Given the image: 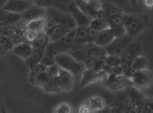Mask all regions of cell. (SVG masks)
I'll use <instances>...</instances> for the list:
<instances>
[{"label": "cell", "instance_id": "cell-44", "mask_svg": "<svg viewBox=\"0 0 153 113\" xmlns=\"http://www.w3.org/2000/svg\"><path fill=\"white\" fill-rule=\"evenodd\" d=\"M59 68L56 64L49 66L47 69V72L50 78H54L58 76Z\"/></svg>", "mask_w": 153, "mask_h": 113}, {"label": "cell", "instance_id": "cell-22", "mask_svg": "<svg viewBox=\"0 0 153 113\" xmlns=\"http://www.w3.org/2000/svg\"><path fill=\"white\" fill-rule=\"evenodd\" d=\"M33 50V47L31 44L22 42L14 46L12 51L14 54L25 60L30 56Z\"/></svg>", "mask_w": 153, "mask_h": 113}, {"label": "cell", "instance_id": "cell-2", "mask_svg": "<svg viewBox=\"0 0 153 113\" xmlns=\"http://www.w3.org/2000/svg\"><path fill=\"white\" fill-rule=\"evenodd\" d=\"M69 54L81 63L88 59L101 58L108 55L104 47L100 46L94 43H86L77 50L70 51Z\"/></svg>", "mask_w": 153, "mask_h": 113}, {"label": "cell", "instance_id": "cell-40", "mask_svg": "<svg viewBox=\"0 0 153 113\" xmlns=\"http://www.w3.org/2000/svg\"><path fill=\"white\" fill-rule=\"evenodd\" d=\"M115 37H121L127 34L126 29L124 25H112L109 26Z\"/></svg>", "mask_w": 153, "mask_h": 113}, {"label": "cell", "instance_id": "cell-9", "mask_svg": "<svg viewBox=\"0 0 153 113\" xmlns=\"http://www.w3.org/2000/svg\"><path fill=\"white\" fill-rule=\"evenodd\" d=\"M131 106L135 109L136 112H142L146 97L141 90H138L133 85L124 88Z\"/></svg>", "mask_w": 153, "mask_h": 113}, {"label": "cell", "instance_id": "cell-51", "mask_svg": "<svg viewBox=\"0 0 153 113\" xmlns=\"http://www.w3.org/2000/svg\"><path fill=\"white\" fill-rule=\"evenodd\" d=\"M143 4L147 8L151 9L153 8V0H143Z\"/></svg>", "mask_w": 153, "mask_h": 113}, {"label": "cell", "instance_id": "cell-48", "mask_svg": "<svg viewBox=\"0 0 153 113\" xmlns=\"http://www.w3.org/2000/svg\"><path fill=\"white\" fill-rule=\"evenodd\" d=\"M93 19H97V20L102 21H107V17L105 15V14L102 9V10H100L97 12H94Z\"/></svg>", "mask_w": 153, "mask_h": 113}, {"label": "cell", "instance_id": "cell-13", "mask_svg": "<svg viewBox=\"0 0 153 113\" xmlns=\"http://www.w3.org/2000/svg\"><path fill=\"white\" fill-rule=\"evenodd\" d=\"M68 9L71 14V15L74 18L76 22L77 26L89 27L91 22L92 21V18L85 14L76 5L74 1L70 3L68 5Z\"/></svg>", "mask_w": 153, "mask_h": 113}, {"label": "cell", "instance_id": "cell-7", "mask_svg": "<svg viewBox=\"0 0 153 113\" xmlns=\"http://www.w3.org/2000/svg\"><path fill=\"white\" fill-rule=\"evenodd\" d=\"M46 15L53 20L57 25L63 26L72 30L77 27L76 22L71 15L61 12L55 8H47Z\"/></svg>", "mask_w": 153, "mask_h": 113}, {"label": "cell", "instance_id": "cell-46", "mask_svg": "<svg viewBox=\"0 0 153 113\" xmlns=\"http://www.w3.org/2000/svg\"><path fill=\"white\" fill-rule=\"evenodd\" d=\"M31 1L36 5L45 8L51 7L54 2V0H31Z\"/></svg>", "mask_w": 153, "mask_h": 113}, {"label": "cell", "instance_id": "cell-29", "mask_svg": "<svg viewBox=\"0 0 153 113\" xmlns=\"http://www.w3.org/2000/svg\"><path fill=\"white\" fill-rule=\"evenodd\" d=\"M45 92L49 93H62L59 87L58 76L54 78H50L45 85L42 88Z\"/></svg>", "mask_w": 153, "mask_h": 113}, {"label": "cell", "instance_id": "cell-12", "mask_svg": "<svg viewBox=\"0 0 153 113\" xmlns=\"http://www.w3.org/2000/svg\"><path fill=\"white\" fill-rule=\"evenodd\" d=\"M33 4L31 0H8L1 10L22 14Z\"/></svg>", "mask_w": 153, "mask_h": 113}, {"label": "cell", "instance_id": "cell-14", "mask_svg": "<svg viewBox=\"0 0 153 113\" xmlns=\"http://www.w3.org/2000/svg\"><path fill=\"white\" fill-rule=\"evenodd\" d=\"M142 55V48L140 44L134 41L128 46L121 56V62L131 63L133 60Z\"/></svg>", "mask_w": 153, "mask_h": 113}, {"label": "cell", "instance_id": "cell-26", "mask_svg": "<svg viewBox=\"0 0 153 113\" xmlns=\"http://www.w3.org/2000/svg\"><path fill=\"white\" fill-rule=\"evenodd\" d=\"M117 94L114 98V101L111 103L109 107H116L121 106H126V107H132L131 103L129 101L127 94L125 90H122L117 92Z\"/></svg>", "mask_w": 153, "mask_h": 113}, {"label": "cell", "instance_id": "cell-18", "mask_svg": "<svg viewBox=\"0 0 153 113\" xmlns=\"http://www.w3.org/2000/svg\"><path fill=\"white\" fill-rule=\"evenodd\" d=\"M115 38L111 27H107L98 32L97 38L94 44L100 46L105 47L108 45Z\"/></svg>", "mask_w": 153, "mask_h": 113}, {"label": "cell", "instance_id": "cell-45", "mask_svg": "<svg viewBox=\"0 0 153 113\" xmlns=\"http://www.w3.org/2000/svg\"><path fill=\"white\" fill-rule=\"evenodd\" d=\"M87 2L94 13L102 9V3L100 0H88Z\"/></svg>", "mask_w": 153, "mask_h": 113}, {"label": "cell", "instance_id": "cell-55", "mask_svg": "<svg viewBox=\"0 0 153 113\" xmlns=\"http://www.w3.org/2000/svg\"><path fill=\"white\" fill-rule=\"evenodd\" d=\"M0 10H1V9H0Z\"/></svg>", "mask_w": 153, "mask_h": 113}, {"label": "cell", "instance_id": "cell-39", "mask_svg": "<svg viewBox=\"0 0 153 113\" xmlns=\"http://www.w3.org/2000/svg\"><path fill=\"white\" fill-rule=\"evenodd\" d=\"M57 24L56 22L51 18L49 17L45 16V23H44V31L46 34H47L49 36L51 34L52 31H54V28Z\"/></svg>", "mask_w": 153, "mask_h": 113}, {"label": "cell", "instance_id": "cell-3", "mask_svg": "<svg viewBox=\"0 0 153 113\" xmlns=\"http://www.w3.org/2000/svg\"><path fill=\"white\" fill-rule=\"evenodd\" d=\"M27 22L21 19L17 22L0 27V34L7 36L13 43L17 45L24 42V36L27 31Z\"/></svg>", "mask_w": 153, "mask_h": 113}, {"label": "cell", "instance_id": "cell-17", "mask_svg": "<svg viewBox=\"0 0 153 113\" xmlns=\"http://www.w3.org/2000/svg\"><path fill=\"white\" fill-rule=\"evenodd\" d=\"M86 43H88V27L77 26L75 28L74 44L70 51L77 50Z\"/></svg>", "mask_w": 153, "mask_h": 113}, {"label": "cell", "instance_id": "cell-11", "mask_svg": "<svg viewBox=\"0 0 153 113\" xmlns=\"http://www.w3.org/2000/svg\"><path fill=\"white\" fill-rule=\"evenodd\" d=\"M107 74L105 71L97 73L94 70L86 69L82 73V76L80 82V87H84L94 83H100L107 78Z\"/></svg>", "mask_w": 153, "mask_h": 113}, {"label": "cell", "instance_id": "cell-23", "mask_svg": "<svg viewBox=\"0 0 153 113\" xmlns=\"http://www.w3.org/2000/svg\"><path fill=\"white\" fill-rule=\"evenodd\" d=\"M45 48H34L30 56L25 60V63L29 69H32L35 65L40 62V60L44 54Z\"/></svg>", "mask_w": 153, "mask_h": 113}, {"label": "cell", "instance_id": "cell-1", "mask_svg": "<svg viewBox=\"0 0 153 113\" xmlns=\"http://www.w3.org/2000/svg\"><path fill=\"white\" fill-rule=\"evenodd\" d=\"M123 21L127 34L134 38L144 31L150 24L149 17L144 13H124Z\"/></svg>", "mask_w": 153, "mask_h": 113}, {"label": "cell", "instance_id": "cell-38", "mask_svg": "<svg viewBox=\"0 0 153 113\" xmlns=\"http://www.w3.org/2000/svg\"><path fill=\"white\" fill-rule=\"evenodd\" d=\"M73 107L69 103L63 102L57 106L53 112L55 113H71L73 112Z\"/></svg>", "mask_w": 153, "mask_h": 113}, {"label": "cell", "instance_id": "cell-4", "mask_svg": "<svg viewBox=\"0 0 153 113\" xmlns=\"http://www.w3.org/2000/svg\"><path fill=\"white\" fill-rule=\"evenodd\" d=\"M98 84L113 92H117L129 86L133 85L130 78L124 76V74L116 76L112 73L108 74L107 78Z\"/></svg>", "mask_w": 153, "mask_h": 113}, {"label": "cell", "instance_id": "cell-24", "mask_svg": "<svg viewBox=\"0 0 153 113\" xmlns=\"http://www.w3.org/2000/svg\"><path fill=\"white\" fill-rule=\"evenodd\" d=\"M85 102L90 107L93 112H99L105 107V101L103 98L98 95H94L89 97Z\"/></svg>", "mask_w": 153, "mask_h": 113}, {"label": "cell", "instance_id": "cell-16", "mask_svg": "<svg viewBox=\"0 0 153 113\" xmlns=\"http://www.w3.org/2000/svg\"><path fill=\"white\" fill-rule=\"evenodd\" d=\"M47 14V8L38 7L33 4L25 12L22 13V19L27 22L30 21L38 19V18H45Z\"/></svg>", "mask_w": 153, "mask_h": 113}, {"label": "cell", "instance_id": "cell-52", "mask_svg": "<svg viewBox=\"0 0 153 113\" xmlns=\"http://www.w3.org/2000/svg\"><path fill=\"white\" fill-rule=\"evenodd\" d=\"M130 2H131V5L135 7L137 3V0H130Z\"/></svg>", "mask_w": 153, "mask_h": 113}, {"label": "cell", "instance_id": "cell-36", "mask_svg": "<svg viewBox=\"0 0 153 113\" xmlns=\"http://www.w3.org/2000/svg\"><path fill=\"white\" fill-rule=\"evenodd\" d=\"M105 65L111 68L116 67L120 65L121 64V59L120 56L107 55L105 59Z\"/></svg>", "mask_w": 153, "mask_h": 113}, {"label": "cell", "instance_id": "cell-54", "mask_svg": "<svg viewBox=\"0 0 153 113\" xmlns=\"http://www.w3.org/2000/svg\"><path fill=\"white\" fill-rule=\"evenodd\" d=\"M149 99H150V102H151V104L152 108V110H153V98L152 97H149Z\"/></svg>", "mask_w": 153, "mask_h": 113}, {"label": "cell", "instance_id": "cell-34", "mask_svg": "<svg viewBox=\"0 0 153 113\" xmlns=\"http://www.w3.org/2000/svg\"><path fill=\"white\" fill-rule=\"evenodd\" d=\"M74 2L81 11L91 18H92L93 19L94 13L90 8L87 1H85V0H74Z\"/></svg>", "mask_w": 153, "mask_h": 113}, {"label": "cell", "instance_id": "cell-5", "mask_svg": "<svg viewBox=\"0 0 153 113\" xmlns=\"http://www.w3.org/2000/svg\"><path fill=\"white\" fill-rule=\"evenodd\" d=\"M56 64L59 68L67 70L74 76L78 75L82 70V64L75 60L69 53L57 54L55 56Z\"/></svg>", "mask_w": 153, "mask_h": 113}, {"label": "cell", "instance_id": "cell-19", "mask_svg": "<svg viewBox=\"0 0 153 113\" xmlns=\"http://www.w3.org/2000/svg\"><path fill=\"white\" fill-rule=\"evenodd\" d=\"M105 56L101 58H90L84 60L82 63L85 65V69L100 73L104 70L105 67Z\"/></svg>", "mask_w": 153, "mask_h": 113}, {"label": "cell", "instance_id": "cell-35", "mask_svg": "<svg viewBox=\"0 0 153 113\" xmlns=\"http://www.w3.org/2000/svg\"><path fill=\"white\" fill-rule=\"evenodd\" d=\"M49 79L50 78L49 76V75H48L46 70L45 71L42 73L41 74L38 75V76H36V78L35 79L34 83H33V85L42 88L45 85L46 83L49 81Z\"/></svg>", "mask_w": 153, "mask_h": 113}, {"label": "cell", "instance_id": "cell-6", "mask_svg": "<svg viewBox=\"0 0 153 113\" xmlns=\"http://www.w3.org/2000/svg\"><path fill=\"white\" fill-rule=\"evenodd\" d=\"M134 41H135L134 37L126 34L121 37H115L111 43L105 47V48L108 55L121 57L128 46Z\"/></svg>", "mask_w": 153, "mask_h": 113}, {"label": "cell", "instance_id": "cell-33", "mask_svg": "<svg viewBox=\"0 0 153 113\" xmlns=\"http://www.w3.org/2000/svg\"><path fill=\"white\" fill-rule=\"evenodd\" d=\"M14 46H15V44L10 37L7 36L0 34V47L4 52L7 53L9 51H12Z\"/></svg>", "mask_w": 153, "mask_h": 113}, {"label": "cell", "instance_id": "cell-15", "mask_svg": "<svg viewBox=\"0 0 153 113\" xmlns=\"http://www.w3.org/2000/svg\"><path fill=\"white\" fill-rule=\"evenodd\" d=\"M58 81L62 93L70 92L73 89L74 85V75L71 73L59 68Z\"/></svg>", "mask_w": 153, "mask_h": 113}, {"label": "cell", "instance_id": "cell-50", "mask_svg": "<svg viewBox=\"0 0 153 113\" xmlns=\"http://www.w3.org/2000/svg\"><path fill=\"white\" fill-rule=\"evenodd\" d=\"M110 73H112L115 75H116V76H119V75H123V69L121 66V65H119V66L111 68Z\"/></svg>", "mask_w": 153, "mask_h": 113}, {"label": "cell", "instance_id": "cell-43", "mask_svg": "<svg viewBox=\"0 0 153 113\" xmlns=\"http://www.w3.org/2000/svg\"><path fill=\"white\" fill-rule=\"evenodd\" d=\"M98 31L91 27H88V43H94L97 38Z\"/></svg>", "mask_w": 153, "mask_h": 113}, {"label": "cell", "instance_id": "cell-21", "mask_svg": "<svg viewBox=\"0 0 153 113\" xmlns=\"http://www.w3.org/2000/svg\"><path fill=\"white\" fill-rule=\"evenodd\" d=\"M21 18V14L12 13L1 9L0 10V27L17 22Z\"/></svg>", "mask_w": 153, "mask_h": 113}, {"label": "cell", "instance_id": "cell-20", "mask_svg": "<svg viewBox=\"0 0 153 113\" xmlns=\"http://www.w3.org/2000/svg\"><path fill=\"white\" fill-rule=\"evenodd\" d=\"M102 10L106 15L107 20L116 17L122 16L124 14L120 8L111 2L103 3Z\"/></svg>", "mask_w": 153, "mask_h": 113}, {"label": "cell", "instance_id": "cell-41", "mask_svg": "<svg viewBox=\"0 0 153 113\" xmlns=\"http://www.w3.org/2000/svg\"><path fill=\"white\" fill-rule=\"evenodd\" d=\"M111 112L113 113H137L133 107L121 106L116 107H111Z\"/></svg>", "mask_w": 153, "mask_h": 113}, {"label": "cell", "instance_id": "cell-8", "mask_svg": "<svg viewBox=\"0 0 153 113\" xmlns=\"http://www.w3.org/2000/svg\"><path fill=\"white\" fill-rule=\"evenodd\" d=\"M130 79L133 85L138 90H146L153 84V72L147 68L137 70Z\"/></svg>", "mask_w": 153, "mask_h": 113}, {"label": "cell", "instance_id": "cell-49", "mask_svg": "<svg viewBox=\"0 0 153 113\" xmlns=\"http://www.w3.org/2000/svg\"><path fill=\"white\" fill-rule=\"evenodd\" d=\"M78 112L79 113H92L93 111L90 107L85 102L81 104L78 108Z\"/></svg>", "mask_w": 153, "mask_h": 113}, {"label": "cell", "instance_id": "cell-53", "mask_svg": "<svg viewBox=\"0 0 153 113\" xmlns=\"http://www.w3.org/2000/svg\"><path fill=\"white\" fill-rule=\"evenodd\" d=\"M5 54H6V52H4V51L2 50V48H1V47H0V56L4 55Z\"/></svg>", "mask_w": 153, "mask_h": 113}, {"label": "cell", "instance_id": "cell-27", "mask_svg": "<svg viewBox=\"0 0 153 113\" xmlns=\"http://www.w3.org/2000/svg\"><path fill=\"white\" fill-rule=\"evenodd\" d=\"M49 43V36L43 31L37 33L36 38L31 45L34 48H45Z\"/></svg>", "mask_w": 153, "mask_h": 113}, {"label": "cell", "instance_id": "cell-10", "mask_svg": "<svg viewBox=\"0 0 153 113\" xmlns=\"http://www.w3.org/2000/svg\"><path fill=\"white\" fill-rule=\"evenodd\" d=\"M75 36V29H74L59 40L54 42V43H51L53 46L56 54L63 52L68 53V51L73 48Z\"/></svg>", "mask_w": 153, "mask_h": 113}, {"label": "cell", "instance_id": "cell-28", "mask_svg": "<svg viewBox=\"0 0 153 113\" xmlns=\"http://www.w3.org/2000/svg\"><path fill=\"white\" fill-rule=\"evenodd\" d=\"M71 31V29H69L68 28L57 25L54 28V31H52L51 34L49 36L50 43H54V42L59 40Z\"/></svg>", "mask_w": 153, "mask_h": 113}, {"label": "cell", "instance_id": "cell-25", "mask_svg": "<svg viewBox=\"0 0 153 113\" xmlns=\"http://www.w3.org/2000/svg\"><path fill=\"white\" fill-rule=\"evenodd\" d=\"M56 53L54 51L52 44L50 43L45 48V52L43 57L40 60V63L47 65V67L51 66L56 64L55 56Z\"/></svg>", "mask_w": 153, "mask_h": 113}, {"label": "cell", "instance_id": "cell-37", "mask_svg": "<svg viewBox=\"0 0 153 113\" xmlns=\"http://www.w3.org/2000/svg\"><path fill=\"white\" fill-rule=\"evenodd\" d=\"M89 27H91L93 29L100 32L106 29L107 27H109V24L108 21H102L97 19H92L89 24Z\"/></svg>", "mask_w": 153, "mask_h": 113}, {"label": "cell", "instance_id": "cell-42", "mask_svg": "<svg viewBox=\"0 0 153 113\" xmlns=\"http://www.w3.org/2000/svg\"><path fill=\"white\" fill-rule=\"evenodd\" d=\"M36 36H37L36 32L34 31L27 30L25 32V36H24V42L31 45L33 42L35 41Z\"/></svg>", "mask_w": 153, "mask_h": 113}, {"label": "cell", "instance_id": "cell-30", "mask_svg": "<svg viewBox=\"0 0 153 113\" xmlns=\"http://www.w3.org/2000/svg\"><path fill=\"white\" fill-rule=\"evenodd\" d=\"M44 23L45 18L29 21L27 24V30L34 31L36 33H38V32L44 30Z\"/></svg>", "mask_w": 153, "mask_h": 113}, {"label": "cell", "instance_id": "cell-32", "mask_svg": "<svg viewBox=\"0 0 153 113\" xmlns=\"http://www.w3.org/2000/svg\"><path fill=\"white\" fill-rule=\"evenodd\" d=\"M148 65V60L144 56L140 55L134 59L131 62V68L135 70H140L143 69H146Z\"/></svg>", "mask_w": 153, "mask_h": 113}, {"label": "cell", "instance_id": "cell-31", "mask_svg": "<svg viewBox=\"0 0 153 113\" xmlns=\"http://www.w3.org/2000/svg\"><path fill=\"white\" fill-rule=\"evenodd\" d=\"M47 68L48 67L47 65L40 62L35 65L34 67L30 70V74H29V79H30V81L33 85L36 76H38L42 73L45 71Z\"/></svg>", "mask_w": 153, "mask_h": 113}, {"label": "cell", "instance_id": "cell-47", "mask_svg": "<svg viewBox=\"0 0 153 113\" xmlns=\"http://www.w3.org/2000/svg\"><path fill=\"white\" fill-rule=\"evenodd\" d=\"M123 15L116 17L107 20L109 26L112 25H124Z\"/></svg>", "mask_w": 153, "mask_h": 113}]
</instances>
